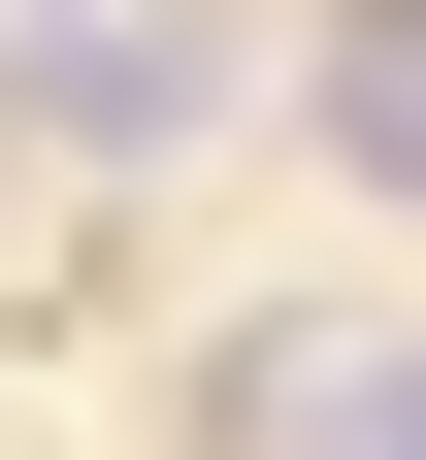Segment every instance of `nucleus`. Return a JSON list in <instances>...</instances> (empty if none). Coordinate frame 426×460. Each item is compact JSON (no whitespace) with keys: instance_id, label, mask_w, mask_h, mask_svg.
<instances>
[{"instance_id":"obj_1","label":"nucleus","mask_w":426,"mask_h":460,"mask_svg":"<svg viewBox=\"0 0 426 460\" xmlns=\"http://www.w3.org/2000/svg\"><path fill=\"white\" fill-rule=\"evenodd\" d=\"M33 132H99V164L197 132V33H164V0H66V33H33Z\"/></svg>"},{"instance_id":"obj_2","label":"nucleus","mask_w":426,"mask_h":460,"mask_svg":"<svg viewBox=\"0 0 426 460\" xmlns=\"http://www.w3.org/2000/svg\"><path fill=\"white\" fill-rule=\"evenodd\" d=\"M263 460H426V329H328V362H263Z\"/></svg>"},{"instance_id":"obj_3","label":"nucleus","mask_w":426,"mask_h":460,"mask_svg":"<svg viewBox=\"0 0 426 460\" xmlns=\"http://www.w3.org/2000/svg\"><path fill=\"white\" fill-rule=\"evenodd\" d=\"M328 33H361V66H328V132H361V164L426 198V0H328Z\"/></svg>"}]
</instances>
